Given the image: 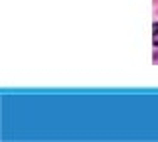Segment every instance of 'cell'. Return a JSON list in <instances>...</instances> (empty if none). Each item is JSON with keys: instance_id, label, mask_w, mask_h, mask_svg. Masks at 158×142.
Listing matches in <instances>:
<instances>
[{"instance_id": "1", "label": "cell", "mask_w": 158, "mask_h": 142, "mask_svg": "<svg viewBox=\"0 0 158 142\" xmlns=\"http://www.w3.org/2000/svg\"><path fill=\"white\" fill-rule=\"evenodd\" d=\"M152 40H154V53L158 51V24H154V30H152Z\"/></svg>"}]
</instances>
